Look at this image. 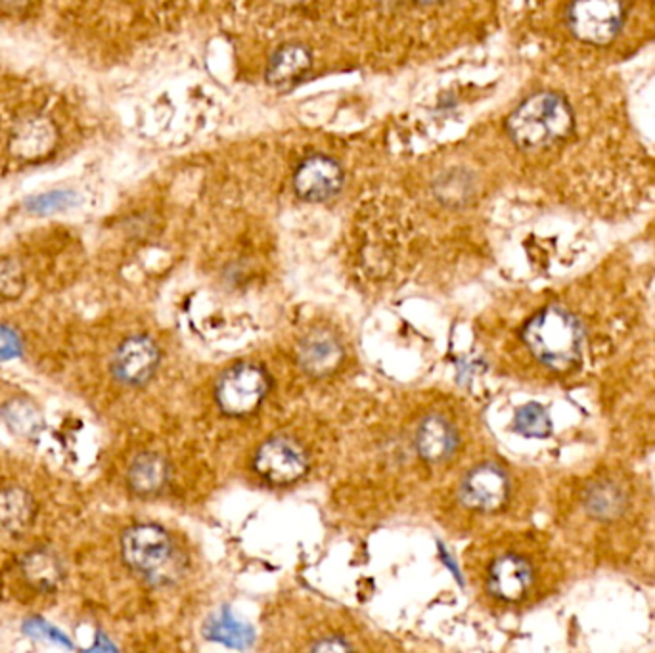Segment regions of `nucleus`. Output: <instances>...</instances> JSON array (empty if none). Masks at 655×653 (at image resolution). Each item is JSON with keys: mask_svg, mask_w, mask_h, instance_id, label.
<instances>
[{"mask_svg": "<svg viewBox=\"0 0 655 653\" xmlns=\"http://www.w3.org/2000/svg\"><path fill=\"white\" fill-rule=\"evenodd\" d=\"M646 501L632 473L604 468L584 478L573 491V526L581 523L600 539L621 537L623 529L639 526Z\"/></svg>", "mask_w": 655, "mask_h": 653, "instance_id": "1", "label": "nucleus"}, {"mask_svg": "<svg viewBox=\"0 0 655 653\" xmlns=\"http://www.w3.org/2000/svg\"><path fill=\"white\" fill-rule=\"evenodd\" d=\"M591 332L586 309L551 304L529 319L521 340L541 367L566 375L583 367L584 355L592 347Z\"/></svg>", "mask_w": 655, "mask_h": 653, "instance_id": "2", "label": "nucleus"}, {"mask_svg": "<svg viewBox=\"0 0 655 653\" xmlns=\"http://www.w3.org/2000/svg\"><path fill=\"white\" fill-rule=\"evenodd\" d=\"M576 112L566 96L539 90L521 100L504 123L511 144L526 153H544L561 148L576 135Z\"/></svg>", "mask_w": 655, "mask_h": 653, "instance_id": "3", "label": "nucleus"}, {"mask_svg": "<svg viewBox=\"0 0 655 653\" xmlns=\"http://www.w3.org/2000/svg\"><path fill=\"white\" fill-rule=\"evenodd\" d=\"M556 562L551 554L536 546V550H504L487 569V590L493 596L508 604L520 606L529 597L546 594L551 582L558 581Z\"/></svg>", "mask_w": 655, "mask_h": 653, "instance_id": "4", "label": "nucleus"}, {"mask_svg": "<svg viewBox=\"0 0 655 653\" xmlns=\"http://www.w3.org/2000/svg\"><path fill=\"white\" fill-rule=\"evenodd\" d=\"M631 20L629 0H569L568 33L583 47L609 48L621 39Z\"/></svg>", "mask_w": 655, "mask_h": 653, "instance_id": "5", "label": "nucleus"}, {"mask_svg": "<svg viewBox=\"0 0 655 653\" xmlns=\"http://www.w3.org/2000/svg\"><path fill=\"white\" fill-rule=\"evenodd\" d=\"M175 546L165 529L153 523L128 527L121 537V556L135 574L145 575L152 584L171 581L168 569L173 562Z\"/></svg>", "mask_w": 655, "mask_h": 653, "instance_id": "6", "label": "nucleus"}, {"mask_svg": "<svg viewBox=\"0 0 655 653\" xmlns=\"http://www.w3.org/2000/svg\"><path fill=\"white\" fill-rule=\"evenodd\" d=\"M269 391V375L257 365H238L226 370L217 383V405L224 415L246 416L254 412Z\"/></svg>", "mask_w": 655, "mask_h": 653, "instance_id": "7", "label": "nucleus"}, {"mask_svg": "<svg viewBox=\"0 0 655 653\" xmlns=\"http://www.w3.org/2000/svg\"><path fill=\"white\" fill-rule=\"evenodd\" d=\"M256 470L274 485H289L309 470V456L304 446L289 438L269 439L256 455Z\"/></svg>", "mask_w": 655, "mask_h": 653, "instance_id": "8", "label": "nucleus"}, {"mask_svg": "<svg viewBox=\"0 0 655 653\" xmlns=\"http://www.w3.org/2000/svg\"><path fill=\"white\" fill-rule=\"evenodd\" d=\"M345 184L344 168L324 153L307 156L294 173V190L297 198L307 204H322L336 198Z\"/></svg>", "mask_w": 655, "mask_h": 653, "instance_id": "9", "label": "nucleus"}, {"mask_svg": "<svg viewBox=\"0 0 655 653\" xmlns=\"http://www.w3.org/2000/svg\"><path fill=\"white\" fill-rule=\"evenodd\" d=\"M160 347L148 335H131L115 349L112 374L128 387H140L152 380L160 367Z\"/></svg>", "mask_w": 655, "mask_h": 653, "instance_id": "10", "label": "nucleus"}, {"mask_svg": "<svg viewBox=\"0 0 655 653\" xmlns=\"http://www.w3.org/2000/svg\"><path fill=\"white\" fill-rule=\"evenodd\" d=\"M510 498V479L495 464H481L473 468L460 485V501L473 512L503 510Z\"/></svg>", "mask_w": 655, "mask_h": 653, "instance_id": "11", "label": "nucleus"}, {"mask_svg": "<svg viewBox=\"0 0 655 653\" xmlns=\"http://www.w3.org/2000/svg\"><path fill=\"white\" fill-rule=\"evenodd\" d=\"M297 362L312 378H326L344 362V345L336 334L314 330L297 345Z\"/></svg>", "mask_w": 655, "mask_h": 653, "instance_id": "12", "label": "nucleus"}, {"mask_svg": "<svg viewBox=\"0 0 655 653\" xmlns=\"http://www.w3.org/2000/svg\"><path fill=\"white\" fill-rule=\"evenodd\" d=\"M311 50L299 42H288L276 48V52L272 54L264 79L274 88L294 87L297 81L304 79L311 72Z\"/></svg>", "mask_w": 655, "mask_h": 653, "instance_id": "13", "label": "nucleus"}, {"mask_svg": "<svg viewBox=\"0 0 655 653\" xmlns=\"http://www.w3.org/2000/svg\"><path fill=\"white\" fill-rule=\"evenodd\" d=\"M37 518V502L24 486L0 489V534L20 537Z\"/></svg>", "mask_w": 655, "mask_h": 653, "instance_id": "14", "label": "nucleus"}, {"mask_svg": "<svg viewBox=\"0 0 655 653\" xmlns=\"http://www.w3.org/2000/svg\"><path fill=\"white\" fill-rule=\"evenodd\" d=\"M416 446L425 463H445L455 455L458 435H456L455 428L445 418L430 416L418 428Z\"/></svg>", "mask_w": 655, "mask_h": 653, "instance_id": "15", "label": "nucleus"}, {"mask_svg": "<svg viewBox=\"0 0 655 653\" xmlns=\"http://www.w3.org/2000/svg\"><path fill=\"white\" fill-rule=\"evenodd\" d=\"M25 581L39 592H54L64 582L65 571L62 559L49 549H35L20 562Z\"/></svg>", "mask_w": 655, "mask_h": 653, "instance_id": "16", "label": "nucleus"}, {"mask_svg": "<svg viewBox=\"0 0 655 653\" xmlns=\"http://www.w3.org/2000/svg\"><path fill=\"white\" fill-rule=\"evenodd\" d=\"M169 483V464L156 453H143L131 463L127 471V485L136 496H156Z\"/></svg>", "mask_w": 655, "mask_h": 653, "instance_id": "17", "label": "nucleus"}, {"mask_svg": "<svg viewBox=\"0 0 655 653\" xmlns=\"http://www.w3.org/2000/svg\"><path fill=\"white\" fill-rule=\"evenodd\" d=\"M203 634L213 642H223L231 648H249L254 644V629H249L246 623L236 621L228 609L209 619Z\"/></svg>", "mask_w": 655, "mask_h": 653, "instance_id": "18", "label": "nucleus"}, {"mask_svg": "<svg viewBox=\"0 0 655 653\" xmlns=\"http://www.w3.org/2000/svg\"><path fill=\"white\" fill-rule=\"evenodd\" d=\"M54 128L49 121L37 118L20 127L14 146L22 158H37L40 153L50 152V148L54 146Z\"/></svg>", "mask_w": 655, "mask_h": 653, "instance_id": "19", "label": "nucleus"}, {"mask_svg": "<svg viewBox=\"0 0 655 653\" xmlns=\"http://www.w3.org/2000/svg\"><path fill=\"white\" fill-rule=\"evenodd\" d=\"M24 292V267L12 257H0V305L16 301Z\"/></svg>", "mask_w": 655, "mask_h": 653, "instance_id": "20", "label": "nucleus"}, {"mask_svg": "<svg viewBox=\"0 0 655 653\" xmlns=\"http://www.w3.org/2000/svg\"><path fill=\"white\" fill-rule=\"evenodd\" d=\"M516 430L526 438H546L552 430L551 418L543 407L528 405L516 415Z\"/></svg>", "mask_w": 655, "mask_h": 653, "instance_id": "21", "label": "nucleus"}, {"mask_svg": "<svg viewBox=\"0 0 655 653\" xmlns=\"http://www.w3.org/2000/svg\"><path fill=\"white\" fill-rule=\"evenodd\" d=\"M72 192H50V194H45V196L32 199V201L27 204V208L32 209V211H37V213H49V211H58V209L67 208V206H72Z\"/></svg>", "mask_w": 655, "mask_h": 653, "instance_id": "22", "label": "nucleus"}, {"mask_svg": "<svg viewBox=\"0 0 655 653\" xmlns=\"http://www.w3.org/2000/svg\"><path fill=\"white\" fill-rule=\"evenodd\" d=\"M20 350H22V343H20L16 332L10 328L0 326V362L14 359L20 355Z\"/></svg>", "mask_w": 655, "mask_h": 653, "instance_id": "23", "label": "nucleus"}, {"mask_svg": "<svg viewBox=\"0 0 655 653\" xmlns=\"http://www.w3.org/2000/svg\"><path fill=\"white\" fill-rule=\"evenodd\" d=\"M311 650L314 652H345V650H353V645L347 644L344 638L328 637L319 640L317 644H312Z\"/></svg>", "mask_w": 655, "mask_h": 653, "instance_id": "24", "label": "nucleus"}, {"mask_svg": "<svg viewBox=\"0 0 655 653\" xmlns=\"http://www.w3.org/2000/svg\"><path fill=\"white\" fill-rule=\"evenodd\" d=\"M416 2H420V4H440L443 0H416Z\"/></svg>", "mask_w": 655, "mask_h": 653, "instance_id": "25", "label": "nucleus"}]
</instances>
